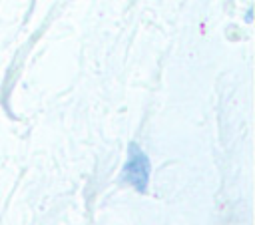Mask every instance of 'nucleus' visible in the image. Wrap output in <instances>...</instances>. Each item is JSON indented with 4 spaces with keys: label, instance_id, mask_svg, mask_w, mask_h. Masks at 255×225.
<instances>
[{
    "label": "nucleus",
    "instance_id": "nucleus-1",
    "mask_svg": "<svg viewBox=\"0 0 255 225\" xmlns=\"http://www.w3.org/2000/svg\"><path fill=\"white\" fill-rule=\"evenodd\" d=\"M149 175H151L149 157L145 155V151L135 141H131L128 145V161H126L124 171H122V181L129 183L135 191L145 193L147 185H149Z\"/></svg>",
    "mask_w": 255,
    "mask_h": 225
}]
</instances>
